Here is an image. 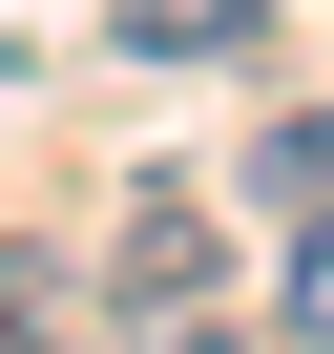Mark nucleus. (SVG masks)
Listing matches in <instances>:
<instances>
[{"label":"nucleus","instance_id":"1","mask_svg":"<svg viewBox=\"0 0 334 354\" xmlns=\"http://www.w3.org/2000/svg\"><path fill=\"white\" fill-rule=\"evenodd\" d=\"M251 21H272V0H105L125 63H251Z\"/></svg>","mask_w":334,"mask_h":354},{"label":"nucleus","instance_id":"2","mask_svg":"<svg viewBox=\"0 0 334 354\" xmlns=\"http://www.w3.org/2000/svg\"><path fill=\"white\" fill-rule=\"evenodd\" d=\"M125 292H146V313H167V292H209V209H188V188H146V209H125Z\"/></svg>","mask_w":334,"mask_h":354},{"label":"nucleus","instance_id":"3","mask_svg":"<svg viewBox=\"0 0 334 354\" xmlns=\"http://www.w3.org/2000/svg\"><path fill=\"white\" fill-rule=\"evenodd\" d=\"M251 209H334V104H292V125L251 146Z\"/></svg>","mask_w":334,"mask_h":354},{"label":"nucleus","instance_id":"4","mask_svg":"<svg viewBox=\"0 0 334 354\" xmlns=\"http://www.w3.org/2000/svg\"><path fill=\"white\" fill-rule=\"evenodd\" d=\"M292 354H334V209H292Z\"/></svg>","mask_w":334,"mask_h":354},{"label":"nucleus","instance_id":"5","mask_svg":"<svg viewBox=\"0 0 334 354\" xmlns=\"http://www.w3.org/2000/svg\"><path fill=\"white\" fill-rule=\"evenodd\" d=\"M125 354H230V333H209V292H167V313H146Z\"/></svg>","mask_w":334,"mask_h":354},{"label":"nucleus","instance_id":"6","mask_svg":"<svg viewBox=\"0 0 334 354\" xmlns=\"http://www.w3.org/2000/svg\"><path fill=\"white\" fill-rule=\"evenodd\" d=\"M0 354H21V292H0Z\"/></svg>","mask_w":334,"mask_h":354}]
</instances>
